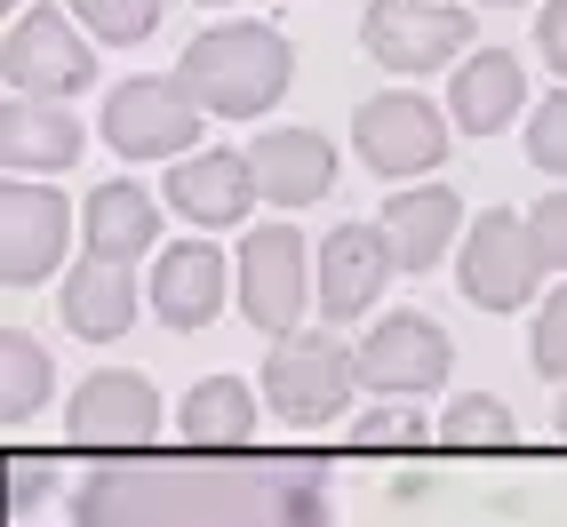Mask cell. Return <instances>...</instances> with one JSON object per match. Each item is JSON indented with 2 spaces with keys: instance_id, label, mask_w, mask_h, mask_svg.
<instances>
[{
  "instance_id": "cell-27",
  "label": "cell",
  "mask_w": 567,
  "mask_h": 527,
  "mask_svg": "<svg viewBox=\"0 0 567 527\" xmlns=\"http://www.w3.org/2000/svg\"><path fill=\"white\" fill-rule=\"evenodd\" d=\"M536 368L551 384H567V288H551L544 312H536Z\"/></svg>"
},
{
  "instance_id": "cell-22",
  "label": "cell",
  "mask_w": 567,
  "mask_h": 527,
  "mask_svg": "<svg viewBox=\"0 0 567 527\" xmlns=\"http://www.w3.org/2000/svg\"><path fill=\"white\" fill-rule=\"evenodd\" d=\"M161 232V208L153 193H136V184H96L89 208H81V240L89 256H112V264H136Z\"/></svg>"
},
{
  "instance_id": "cell-24",
  "label": "cell",
  "mask_w": 567,
  "mask_h": 527,
  "mask_svg": "<svg viewBox=\"0 0 567 527\" xmlns=\"http://www.w3.org/2000/svg\"><path fill=\"white\" fill-rule=\"evenodd\" d=\"M440 440H447V447H512V407H504V400H487V392L447 400Z\"/></svg>"
},
{
  "instance_id": "cell-31",
  "label": "cell",
  "mask_w": 567,
  "mask_h": 527,
  "mask_svg": "<svg viewBox=\"0 0 567 527\" xmlns=\"http://www.w3.org/2000/svg\"><path fill=\"white\" fill-rule=\"evenodd\" d=\"M32 504H41V464L17 456V512H32Z\"/></svg>"
},
{
  "instance_id": "cell-10",
  "label": "cell",
  "mask_w": 567,
  "mask_h": 527,
  "mask_svg": "<svg viewBox=\"0 0 567 527\" xmlns=\"http://www.w3.org/2000/svg\"><path fill=\"white\" fill-rule=\"evenodd\" d=\"M64 240H72V208L64 193H49V184H0V280L9 288H32L49 280L64 264Z\"/></svg>"
},
{
  "instance_id": "cell-26",
  "label": "cell",
  "mask_w": 567,
  "mask_h": 527,
  "mask_svg": "<svg viewBox=\"0 0 567 527\" xmlns=\"http://www.w3.org/2000/svg\"><path fill=\"white\" fill-rule=\"evenodd\" d=\"M527 161L551 168V176H567V89H551L536 104V121H527Z\"/></svg>"
},
{
  "instance_id": "cell-13",
  "label": "cell",
  "mask_w": 567,
  "mask_h": 527,
  "mask_svg": "<svg viewBox=\"0 0 567 527\" xmlns=\"http://www.w3.org/2000/svg\"><path fill=\"white\" fill-rule=\"evenodd\" d=\"M392 240L384 224H344V232L320 240V312L328 320H360L375 296H384V272H392Z\"/></svg>"
},
{
  "instance_id": "cell-30",
  "label": "cell",
  "mask_w": 567,
  "mask_h": 527,
  "mask_svg": "<svg viewBox=\"0 0 567 527\" xmlns=\"http://www.w3.org/2000/svg\"><path fill=\"white\" fill-rule=\"evenodd\" d=\"M536 41H544V56H551V72L567 81V0H544V24H536Z\"/></svg>"
},
{
  "instance_id": "cell-25",
  "label": "cell",
  "mask_w": 567,
  "mask_h": 527,
  "mask_svg": "<svg viewBox=\"0 0 567 527\" xmlns=\"http://www.w3.org/2000/svg\"><path fill=\"white\" fill-rule=\"evenodd\" d=\"M72 17H81L96 41H144V32L161 24V0H72Z\"/></svg>"
},
{
  "instance_id": "cell-17",
  "label": "cell",
  "mask_w": 567,
  "mask_h": 527,
  "mask_svg": "<svg viewBox=\"0 0 567 527\" xmlns=\"http://www.w3.org/2000/svg\"><path fill=\"white\" fill-rule=\"evenodd\" d=\"M456 232H464V200L447 184H415V193L384 200V240L400 256V272H432Z\"/></svg>"
},
{
  "instance_id": "cell-34",
  "label": "cell",
  "mask_w": 567,
  "mask_h": 527,
  "mask_svg": "<svg viewBox=\"0 0 567 527\" xmlns=\"http://www.w3.org/2000/svg\"><path fill=\"white\" fill-rule=\"evenodd\" d=\"M9 9H17V0H9Z\"/></svg>"
},
{
  "instance_id": "cell-32",
  "label": "cell",
  "mask_w": 567,
  "mask_h": 527,
  "mask_svg": "<svg viewBox=\"0 0 567 527\" xmlns=\"http://www.w3.org/2000/svg\"><path fill=\"white\" fill-rule=\"evenodd\" d=\"M559 440H567V400H559Z\"/></svg>"
},
{
  "instance_id": "cell-11",
  "label": "cell",
  "mask_w": 567,
  "mask_h": 527,
  "mask_svg": "<svg viewBox=\"0 0 567 527\" xmlns=\"http://www.w3.org/2000/svg\"><path fill=\"white\" fill-rule=\"evenodd\" d=\"M447 360H456V352H447V335L424 312H384L368 328V344H360V384L415 400V392L447 384Z\"/></svg>"
},
{
  "instance_id": "cell-19",
  "label": "cell",
  "mask_w": 567,
  "mask_h": 527,
  "mask_svg": "<svg viewBox=\"0 0 567 527\" xmlns=\"http://www.w3.org/2000/svg\"><path fill=\"white\" fill-rule=\"evenodd\" d=\"M224 304V256L208 240H184L161 256V272H153V312L168 328H208Z\"/></svg>"
},
{
  "instance_id": "cell-5",
  "label": "cell",
  "mask_w": 567,
  "mask_h": 527,
  "mask_svg": "<svg viewBox=\"0 0 567 527\" xmlns=\"http://www.w3.org/2000/svg\"><path fill=\"white\" fill-rule=\"evenodd\" d=\"M0 81L17 96H72L96 81V41H81L64 9H24L0 41Z\"/></svg>"
},
{
  "instance_id": "cell-4",
  "label": "cell",
  "mask_w": 567,
  "mask_h": 527,
  "mask_svg": "<svg viewBox=\"0 0 567 527\" xmlns=\"http://www.w3.org/2000/svg\"><path fill=\"white\" fill-rule=\"evenodd\" d=\"M544 248H536V224L512 216V208H487L472 232H464V296L480 312H519L527 296L544 288Z\"/></svg>"
},
{
  "instance_id": "cell-28",
  "label": "cell",
  "mask_w": 567,
  "mask_h": 527,
  "mask_svg": "<svg viewBox=\"0 0 567 527\" xmlns=\"http://www.w3.org/2000/svg\"><path fill=\"white\" fill-rule=\"evenodd\" d=\"M432 440H440V424L432 416H408V407H392V416L375 407V416L360 424V447H432Z\"/></svg>"
},
{
  "instance_id": "cell-21",
  "label": "cell",
  "mask_w": 567,
  "mask_h": 527,
  "mask_svg": "<svg viewBox=\"0 0 567 527\" xmlns=\"http://www.w3.org/2000/svg\"><path fill=\"white\" fill-rule=\"evenodd\" d=\"M184 440L193 456H240L256 440V392L240 375H208V384L184 392Z\"/></svg>"
},
{
  "instance_id": "cell-12",
  "label": "cell",
  "mask_w": 567,
  "mask_h": 527,
  "mask_svg": "<svg viewBox=\"0 0 567 527\" xmlns=\"http://www.w3.org/2000/svg\"><path fill=\"white\" fill-rule=\"evenodd\" d=\"M153 424H161V392L128 368H96L89 384L72 392V416H64L72 447H144Z\"/></svg>"
},
{
  "instance_id": "cell-29",
  "label": "cell",
  "mask_w": 567,
  "mask_h": 527,
  "mask_svg": "<svg viewBox=\"0 0 567 527\" xmlns=\"http://www.w3.org/2000/svg\"><path fill=\"white\" fill-rule=\"evenodd\" d=\"M527 224H536V248H544V264H551V272H567V184H559V193H544L536 208H527Z\"/></svg>"
},
{
  "instance_id": "cell-18",
  "label": "cell",
  "mask_w": 567,
  "mask_h": 527,
  "mask_svg": "<svg viewBox=\"0 0 567 527\" xmlns=\"http://www.w3.org/2000/svg\"><path fill=\"white\" fill-rule=\"evenodd\" d=\"M168 200L193 224H240L256 200V168H248V153H193L168 168Z\"/></svg>"
},
{
  "instance_id": "cell-14",
  "label": "cell",
  "mask_w": 567,
  "mask_h": 527,
  "mask_svg": "<svg viewBox=\"0 0 567 527\" xmlns=\"http://www.w3.org/2000/svg\"><path fill=\"white\" fill-rule=\"evenodd\" d=\"M527 104V72L512 49H472L456 64V89H447V121H456L464 136H496L512 128V112Z\"/></svg>"
},
{
  "instance_id": "cell-6",
  "label": "cell",
  "mask_w": 567,
  "mask_h": 527,
  "mask_svg": "<svg viewBox=\"0 0 567 527\" xmlns=\"http://www.w3.org/2000/svg\"><path fill=\"white\" fill-rule=\"evenodd\" d=\"M352 384H360V352H344L336 335H288V344L264 360V400H272L288 424H336Z\"/></svg>"
},
{
  "instance_id": "cell-7",
  "label": "cell",
  "mask_w": 567,
  "mask_h": 527,
  "mask_svg": "<svg viewBox=\"0 0 567 527\" xmlns=\"http://www.w3.org/2000/svg\"><path fill=\"white\" fill-rule=\"evenodd\" d=\"M352 144H360V161H368L375 176H424V168L447 161V121H440L432 96L392 89V96H368V104H360Z\"/></svg>"
},
{
  "instance_id": "cell-2",
  "label": "cell",
  "mask_w": 567,
  "mask_h": 527,
  "mask_svg": "<svg viewBox=\"0 0 567 527\" xmlns=\"http://www.w3.org/2000/svg\"><path fill=\"white\" fill-rule=\"evenodd\" d=\"M288 72H296V56H288V41H280L272 24H216V32H200V41L184 49L176 81L193 89L200 112H224V121H256L264 104H280Z\"/></svg>"
},
{
  "instance_id": "cell-1",
  "label": "cell",
  "mask_w": 567,
  "mask_h": 527,
  "mask_svg": "<svg viewBox=\"0 0 567 527\" xmlns=\"http://www.w3.org/2000/svg\"><path fill=\"white\" fill-rule=\"evenodd\" d=\"M72 527H328L305 456H121L72 487Z\"/></svg>"
},
{
  "instance_id": "cell-20",
  "label": "cell",
  "mask_w": 567,
  "mask_h": 527,
  "mask_svg": "<svg viewBox=\"0 0 567 527\" xmlns=\"http://www.w3.org/2000/svg\"><path fill=\"white\" fill-rule=\"evenodd\" d=\"M81 161V121L49 96H17L0 112V168H72Z\"/></svg>"
},
{
  "instance_id": "cell-33",
  "label": "cell",
  "mask_w": 567,
  "mask_h": 527,
  "mask_svg": "<svg viewBox=\"0 0 567 527\" xmlns=\"http://www.w3.org/2000/svg\"><path fill=\"white\" fill-rule=\"evenodd\" d=\"M496 9H512V0H496Z\"/></svg>"
},
{
  "instance_id": "cell-9",
  "label": "cell",
  "mask_w": 567,
  "mask_h": 527,
  "mask_svg": "<svg viewBox=\"0 0 567 527\" xmlns=\"http://www.w3.org/2000/svg\"><path fill=\"white\" fill-rule=\"evenodd\" d=\"M312 288H305V232H288V224H264V232H248L240 248V312L248 328L264 335H296V320H305Z\"/></svg>"
},
{
  "instance_id": "cell-3",
  "label": "cell",
  "mask_w": 567,
  "mask_h": 527,
  "mask_svg": "<svg viewBox=\"0 0 567 527\" xmlns=\"http://www.w3.org/2000/svg\"><path fill=\"white\" fill-rule=\"evenodd\" d=\"M193 136H200V104L184 81H161V72L121 81L104 104V144L121 161H193Z\"/></svg>"
},
{
  "instance_id": "cell-8",
  "label": "cell",
  "mask_w": 567,
  "mask_h": 527,
  "mask_svg": "<svg viewBox=\"0 0 567 527\" xmlns=\"http://www.w3.org/2000/svg\"><path fill=\"white\" fill-rule=\"evenodd\" d=\"M472 41V17L456 0H375L360 17V49L392 72H432Z\"/></svg>"
},
{
  "instance_id": "cell-15",
  "label": "cell",
  "mask_w": 567,
  "mask_h": 527,
  "mask_svg": "<svg viewBox=\"0 0 567 527\" xmlns=\"http://www.w3.org/2000/svg\"><path fill=\"white\" fill-rule=\"evenodd\" d=\"M248 168H256V193L280 200V208H305V200H320L336 184V153H328V136H312V128H264Z\"/></svg>"
},
{
  "instance_id": "cell-16",
  "label": "cell",
  "mask_w": 567,
  "mask_h": 527,
  "mask_svg": "<svg viewBox=\"0 0 567 527\" xmlns=\"http://www.w3.org/2000/svg\"><path fill=\"white\" fill-rule=\"evenodd\" d=\"M64 328L72 335H89V344H112V335H128L136 320V280H128V264H112V256H81L64 272Z\"/></svg>"
},
{
  "instance_id": "cell-23",
  "label": "cell",
  "mask_w": 567,
  "mask_h": 527,
  "mask_svg": "<svg viewBox=\"0 0 567 527\" xmlns=\"http://www.w3.org/2000/svg\"><path fill=\"white\" fill-rule=\"evenodd\" d=\"M41 400H49V360L24 328H9L0 335V424H24Z\"/></svg>"
}]
</instances>
